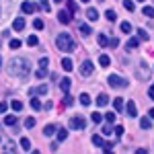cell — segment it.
<instances>
[{"label":"cell","mask_w":154,"mask_h":154,"mask_svg":"<svg viewBox=\"0 0 154 154\" xmlns=\"http://www.w3.org/2000/svg\"><path fill=\"white\" fill-rule=\"evenodd\" d=\"M29 72H31L29 60H25V58H12L11 60V64H8V74L17 76V78H27Z\"/></svg>","instance_id":"6da1fadb"},{"label":"cell","mask_w":154,"mask_h":154,"mask_svg":"<svg viewBox=\"0 0 154 154\" xmlns=\"http://www.w3.org/2000/svg\"><path fill=\"white\" fill-rule=\"evenodd\" d=\"M56 45H58L60 51H74V48H76V43H74L70 33H60L56 37Z\"/></svg>","instance_id":"7a4b0ae2"},{"label":"cell","mask_w":154,"mask_h":154,"mask_svg":"<svg viewBox=\"0 0 154 154\" xmlns=\"http://www.w3.org/2000/svg\"><path fill=\"white\" fill-rule=\"evenodd\" d=\"M109 84L113 86V88H121V86H128V78H121V76H117V74H109Z\"/></svg>","instance_id":"3957f363"},{"label":"cell","mask_w":154,"mask_h":154,"mask_svg":"<svg viewBox=\"0 0 154 154\" xmlns=\"http://www.w3.org/2000/svg\"><path fill=\"white\" fill-rule=\"evenodd\" d=\"M84 125H86V121H84L82 115H74L70 119V128L72 130H84Z\"/></svg>","instance_id":"277c9868"},{"label":"cell","mask_w":154,"mask_h":154,"mask_svg":"<svg viewBox=\"0 0 154 154\" xmlns=\"http://www.w3.org/2000/svg\"><path fill=\"white\" fill-rule=\"evenodd\" d=\"M93 68H95L93 62H91V60H84L82 64H80V74H82V76H91V74H93Z\"/></svg>","instance_id":"5b68a950"},{"label":"cell","mask_w":154,"mask_h":154,"mask_svg":"<svg viewBox=\"0 0 154 154\" xmlns=\"http://www.w3.org/2000/svg\"><path fill=\"white\" fill-rule=\"evenodd\" d=\"M138 78H140V80H148V78H150V72H148V66H146V64H140V70H138Z\"/></svg>","instance_id":"8992f818"},{"label":"cell","mask_w":154,"mask_h":154,"mask_svg":"<svg viewBox=\"0 0 154 154\" xmlns=\"http://www.w3.org/2000/svg\"><path fill=\"white\" fill-rule=\"evenodd\" d=\"M125 111H128L130 117H136V115H138V107H136V103H134V101H128V103H125Z\"/></svg>","instance_id":"52a82bcc"},{"label":"cell","mask_w":154,"mask_h":154,"mask_svg":"<svg viewBox=\"0 0 154 154\" xmlns=\"http://www.w3.org/2000/svg\"><path fill=\"white\" fill-rule=\"evenodd\" d=\"M70 17H72V14H70L68 11H60V12H58V21H60L62 25H68V23H70Z\"/></svg>","instance_id":"ba28073f"},{"label":"cell","mask_w":154,"mask_h":154,"mask_svg":"<svg viewBox=\"0 0 154 154\" xmlns=\"http://www.w3.org/2000/svg\"><path fill=\"white\" fill-rule=\"evenodd\" d=\"M35 8H37V6L33 4V2H29V0L21 4V11H23V12H27V14H31V12H35Z\"/></svg>","instance_id":"9c48e42d"},{"label":"cell","mask_w":154,"mask_h":154,"mask_svg":"<svg viewBox=\"0 0 154 154\" xmlns=\"http://www.w3.org/2000/svg\"><path fill=\"white\" fill-rule=\"evenodd\" d=\"M86 19H88L91 23H95L97 19H99V11H97V8H86Z\"/></svg>","instance_id":"30bf717a"},{"label":"cell","mask_w":154,"mask_h":154,"mask_svg":"<svg viewBox=\"0 0 154 154\" xmlns=\"http://www.w3.org/2000/svg\"><path fill=\"white\" fill-rule=\"evenodd\" d=\"M97 105H99V107H107V105H109V97H107L105 93H101V95L97 97Z\"/></svg>","instance_id":"8fae6325"},{"label":"cell","mask_w":154,"mask_h":154,"mask_svg":"<svg viewBox=\"0 0 154 154\" xmlns=\"http://www.w3.org/2000/svg\"><path fill=\"white\" fill-rule=\"evenodd\" d=\"M56 131H58V128H56L54 123H48V125L43 128V136H48V138H49V136H54Z\"/></svg>","instance_id":"7c38bea8"},{"label":"cell","mask_w":154,"mask_h":154,"mask_svg":"<svg viewBox=\"0 0 154 154\" xmlns=\"http://www.w3.org/2000/svg\"><path fill=\"white\" fill-rule=\"evenodd\" d=\"M113 107H115V111H123V109H125V103H123V99H121V97L113 99Z\"/></svg>","instance_id":"4fadbf2b"},{"label":"cell","mask_w":154,"mask_h":154,"mask_svg":"<svg viewBox=\"0 0 154 154\" xmlns=\"http://www.w3.org/2000/svg\"><path fill=\"white\" fill-rule=\"evenodd\" d=\"M12 29H14V31H23V29H25V19H14Z\"/></svg>","instance_id":"5bb4252c"},{"label":"cell","mask_w":154,"mask_h":154,"mask_svg":"<svg viewBox=\"0 0 154 154\" xmlns=\"http://www.w3.org/2000/svg\"><path fill=\"white\" fill-rule=\"evenodd\" d=\"M97 41H99L101 48H107V45H109V39H107L105 33H99V35H97Z\"/></svg>","instance_id":"9a60e30c"},{"label":"cell","mask_w":154,"mask_h":154,"mask_svg":"<svg viewBox=\"0 0 154 154\" xmlns=\"http://www.w3.org/2000/svg\"><path fill=\"white\" fill-rule=\"evenodd\" d=\"M70 78H62V80H60V88H62V91H64V93H68V91H70Z\"/></svg>","instance_id":"2e32d148"},{"label":"cell","mask_w":154,"mask_h":154,"mask_svg":"<svg viewBox=\"0 0 154 154\" xmlns=\"http://www.w3.org/2000/svg\"><path fill=\"white\" fill-rule=\"evenodd\" d=\"M140 128H142V130H150V128H152L150 117H142V119H140Z\"/></svg>","instance_id":"e0dca14e"},{"label":"cell","mask_w":154,"mask_h":154,"mask_svg":"<svg viewBox=\"0 0 154 154\" xmlns=\"http://www.w3.org/2000/svg\"><path fill=\"white\" fill-rule=\"evenodd\" d=\"M138 43H140V39H138V37H131L130 41L125 43V48H128V49H136V48H138Z\"/></svg>","instance_id":"ac0fdd59"},{"label":"cell","mask_w":154,"mask_h":154,"mask_svg":"<svg viewBox=\"0 0 154 154\" xmlns=\"http://www.w3.org/2000/svg\"><path fill=\"white\" fill-rule=\"evenodd\" d=\"M62 70H66V72L72 70V60L70 58H64V60H62Z\"/></svg>","instance_id":"d6986e66"},{"label":"cell","mask_w":154,"mask_h":154,"mask_svg":"<svg viewBox=\"0 0 154 154\" xmlns=\"http://www.w3.org/2000/svg\"><path fill=\"white\" fill-rule=\"evenodd\" d=\"M66 138H68V130H66V128H58V140L64 142Z\"/></svg>","instance_id":"ffe728a7"},{"label":"cell","mask_w":154,"mask_h":154,"mask_svg":"<svg viewBox=\"0 0 154 154\" xmlns=\"http://www.w3.org/2000/svg\"><path fill=\"white\" fill-rule=\"evenodd\" d=\"M93 144H95V146H101V148H105V142H103V138H101L99 134H93Z\"/></svg>","instance_id":"44dd1931"},{"label":"cell","mask_w":154,"mask_h":154,"mask_svg":"<svg viewBox=\"0 0 154 154\" xmlns=\"http://www.w3.org/2000/svg\"><path fill=\"white\" fill-rule=\"evenodd\" d=\"M105 19L109 21V23H113V21L117 19V14H115V11H111V8H107V12H105Z\"/></svg>","instance_id":"7402d4cb"},{"label":"cell","mask_w":154,"mask_h":154,"mask_svg":"<svg viewBox=\"0 0 154 154\" xmlns=\"http://www.w3.org/2000/svg\"><path fill=\"white\" fill-rule=\"evenodd\" d=\"M103 117L107 119V123H109V125H113V123H115V119H117V115H115L113 111H109V113H107V115H103Z\"/></svg>","instance_id":"603a6c76"},{"label":"cell","mask_w":154,"mask_h":154,"mask_svg":"<svg viewBox=\"0 0 154 154\" xmlns=\"http://www.w3.org/2000/svg\"><path fill=\"white\" fill-rule=\"evenodd\" d=\"M99 64H101V66H103V68H107V66H109V64H111V58H109V56H105V54H103V56H101V58H99Z\"/></svg>","instance_id":"cb8c5ba5"},{"label":"cell","mask_w":154,"mask_h":154,"mask_svg":"<svg viewBox=\"0 0 154 154\" xmlns=\"http://www.w3.org/2000/svg\"><path fill=\"white\" fill-rule=\"evenodd\" d=\"M37 43H39V39H37V35H29V37H27V45H31V48H35Z\"/></svg>","instance_id":"d4e9b609"},{"label":"cell","mask_w":154,"mask_h":154,"mask_svg":"<svg viewBox=\"0 0 154 154\" xmlns=\"http://www.w3.org/2000/svg\"><path fill=\"white\" fill-rule=\"evenodd\" d=\"M78 101H80V103H82L84 107H88V105H91V97L86 95V93H82V95H80V99H78Z\"/></svg>","instance_id":"484cf974"},{"label":"cell","mask_w":154,"mask_h":154,"mask_svg":"<svg viewBox=\"0 0 154 154\" xmlns=\"http://www.w3.org/2000/svg\"><path fill=\"white\" fill-rule=\"evenodd\" d=\"M142 14L152 19V17H154V8H152V6H144V8H142Z\"/></svg>","instance_id":"4316f807"},{"label":"cell","mask_w":154,"mask_h":154,"mask_svg":"<svg viewBox=\"0 0 154 154\" xmlns=\"http://www.w3.org/2000/svg\"><path fill=\"white\" fill-rule=\"evenodd\" d=\"M119 29H121V31H123V33H131V25L128 23V21H123V23L119 25Z\"/></svg>","instance_id":"83f0119b"},{"label":"cell","mask_w":154,"mask_h":154,"mask_svg":"<svg viewBox=\"0 0 154 154\" xmlns=\"http://www.w3.org/2000/svg\"><path fill=\"white\" fill-rule=\"evenodd\" d=\"M21 148H23V150H31V142H29V138H21Z\"/></svg>","instance_id":"f1b7e54d"},{"label":"cell","mask_w":154,"mask_h":154,"mask_svg":"<svg viewBox=\"0 0 154 154\" xmlns=\"http://www.w3.org/2000/svg\"><path fill=\"white\" fill-rule=\"evenodd\" d=\"M25 128H27V130L35 128V117H27V119H25Z\"/></svg>","instance_id":"f546056e"},{"label":"cell","mask_w":154,"mask_h":154,"mask_svg":"<svg viewBox=\"0 0 154 154\" xmlns=\"http://www.w3.org/2000/svg\"><path fill=\"white\" fill-rule=\"evenodd\" d=\"M31 107H33L35 111H39V109H41V101H39L37 97H33V99H31Z\"/></svg>","instance_id":"4dcf8cb0"},{"label":"cell","mask_w":154,"mask_h":154,"mask_svg":"<svg viewBox=\"0 0 154 154\" xmlns=\"http://www.w3.org/2000/svg\"><path fill=\"white\" fill-rule=\"evenodd\" d=\"M91 119H93V123H101V121H103V115H101L99 111H95V113L91 115Z\"/></svg>","instance_id":"1f68e13d"},{"label":"cell","mask_w":154,"mask_h":154,"mask_svg":"<svg viewBox=\"0 0 154 154\" xmlns=\"http://www.w3.org/2000/svg\"><path fill=\"white\" fill-rule=\"evenodd\" d=\"M80 33H82V35H91V33H93V29H91V27H88V25H80Z\"/></svg>","instance_id":"d6a6232c"},{"label":"cell","mask_w":154,"mask_h":154,"mask_svg":"<svg viewBox=\"0 0 154 154\" xmlns=\"http://www.w3.org/2000/svg\"><path fill=\"white\" fill-rule=\"evenodd\" d=\"M4 123H6V125H14V123H17V117H14V115H6V117H4Z\"/></svg>","instance_id":"836d02e7"},{"label":"cell","mask_w":154,"mask_h":154,"mask_svg":"<svg viewBox=\"0 0 154 154\" xmlns=\"http://www.w3.org/2000/svg\"><path fill=\"white\" fill-rule=\"evenodd\" d=\"M8 45H11V49H19V48H21V39H11Z\"/></svg>","instance_id":"e575fe53"},{"label":"cell","mask_w":154,"mask_h":154,"mask_svg":"<svg viewBox=\"0 0 154 154\" xmlns=\"http://www.w3.org/2000/svg\"><path fill=\"white\" fill-rule=\"evenodd\" d=\"M35 93H37V95H48V86H45V84L37 86V88H35Z\"/></svg>","instance_id":"d590c367"},{"label":"cell","mask_w":154,"mask_h":154,"mask_svg":"<svg viewBox=\"0 0 154 154\" xmlns=\"http://www.w3.org/2000/svg\"><path fill=\"white\" fill-rule=\"evenodd\" d=\"M138 39H142V41H148V33H146L144 29H138Z\"/></svg>","instance_id":"8d00e7d4"},{"label":"cell","mask_w":154,"mask_h":154,"mask_svg":"<svg viewBox=\"0 0 154 154\" xmlns=\"http://www.w3.org/2000/svg\"><path fill=\"white\" fill-rule=\"evenodd\" d=\"M48 64H49V60L45 58V56H43V58L39 60V68H41V70H45V68H48Z\"/></svg>","instance_id":"74e56055"},{"label":"cell","mask_w":154,"mask_h":154,"mask_svg":"<svg viewBox=\"0 0 154 154\" xmlns=\"http://www.w3.org/2000/svg\"><path fill=\"white\" fill-rule=\"evenodd\" d=\"M35 76L39 78V80H41V78H45V76H48V68H45V70H41V68H39V70L35 72Z\"/></svg>","instance_id":"f35d334b"},{"label":"cell","mask_w":154,"mask_h":154,"mask_svg":"<svg viewBox=\"0 0 154 154\" xmlns=\"http://www.w3.org/2000/svg\"><path fill=\"white\" fill-rule=\"evenodd\" d=\"M11 107L14 109V111H21V109H23V103H21V101H12Z\"/></svg>","instance_id":"ab89813d"},{"label":"cell","mask_w":154,"mask_h":154,"mask_svg":"<svg viewBox=\"0 0 154 154\" xmlns=\"http://www.w3.org/2000/svg\"><path fill=\"white\" fill-rule=\"evenodd\" d=\"M33 27H35L37 31H41V29H43V21H41V19H35V21H33Z\"/></svg>","instance_id":"60d3db41"},{"label":"cell","mask_w":154,"mask_h":154,"mask_svg":"<svg viewBox=\"0 0 154 154\" xmlns=\"http://www.w3.org/2000/svg\"><path fill=\"white\" fill-rule=\"evenodd\" d=\"M123 6H125V8H128V11H134V8H136V6H134V2H131V0H125V2H123Z\"/></svg>","instance_id":"b9f144b4"},{"label":"cell","mask_w":154,"mask_h":154,"mask_svg":"<svg viewBox=\"0 0 154 154\" xmlns=\"http://www.w3.org/2000/svg\"><path fill=\"white\" fill-rule=\"evenodd\" d=\"M72 103H74V99H72L70 95H66V97H64V105H66V107H70Z\"/></svg>","instance_id":"7bdbcfd3"},{"label":"cell","mask_w":154,"mask_h":154,"mask_svg":"<svg viewBox=\"0 0 154 154\" xmlns=\"http://www.w3.org/2000/svg\"><path fill=\"white\" fill-rule=\"evenodd\" d=\"M109 45H111V48H117V45H119V39H117V37H111V39H109Z\"/></svg>","instance_id":"ee69618b"},{"label":"cell","mask_w":154,"mask_h":154,"mask_svg":"<svg viewBox=\"0 0 154 154\" xmlns=\"http://www.w3.org/2000/svg\"><path fill=\"white\" fill-rule=\"evenodd\" d=\"M74 11H76V4H74L72 0H68V12H70V14H72V12H74Z\"/></svg>","instance_id":"f6af8a7d"},{"label":"cell","mask_w":154,"mask_h":154,"mask_svg":"<svg viewBox=\"0 0 154 154\" xmlns=\"http://www.w3.org/2000/svg\"><path fill=\"white\" fill-rule=\"evenodd\" d=\"M113 131H115V136L119 138V136L123 134V125H115V130H113Z\"/></svg>","instance_id":"bcb514c9"},{"label":"cell","mask_w":154,"mask_h":154,"mask_svg":"<svg viewBox=\"0 0 154 154\" xmlns=\"http://www.w3.org/2000/svg\"><path fill=\"white\" fill-rule=\"evenodd\" d=\"M39 2H41V6H43V11H45V12H49V2H48V0H39Z\"/></svg>","instance_id":"7dc6e473"},{"label":"cell","mask_w":154,"mask_h":154,"mask_svg":"<svg viewBox=\"0 0 154 154\" xmlns=\"http://www.w3.org/2000/svg\"><path fill=\"white\" fill-rule=\"evenodd\" d=\"M6 150L14 152V142H12V140H8V142H6Z\"/></svg>","instance_id":"c3c4849f"},{"label":"cell","mask_w":154,"mask_h":154,"mask_svg":"<svg viewBox=\"0 0 154 154\" xmlns=\"http://www.w3.org/2000/svg\"><path fill=\"white\" fill-rule=\"evenodd\" d=\"M103 134H105V136H109V134H113V130H111V125H105V128H103Z\"/></svg>","instance_id":"681fc988"},{"label":"cell","mask_w":154,"mask_h":154,"mask_svg":"<svg viewBox=\"0 0 154 154\" xmlns=\"http://www.w3.org/2000/svg\"><path fill=\"white\" fill-rule=\"evenodd\" d=\"M6 109H8L6 103H0V113H6Z\"/></svg>","instance_id":"f907efd6"},{"label":"cell","mask_w":154,"mask_h":154,"mask_svg":"<svg viewBox=\"0 0 154 154\" xmlns=\"http://www.w3.org/2000/svg\"><path fill=\"white\" fill-rule=\"evenodd\" d=\"M148 95H150V99H154V84L148 88Z\"/></svg>","instance_id":"816d5d0a"},{"label":"cell","mask_w":154,"mask_h":154,"mask_svg":"<svg viewBox=\"0 0 154 154\" xmlns=\"http://www.w3.org/2000/svg\"><path fill=\"white\" fill-rule=\"evenodd\" d=\"M136 154H148V150L146 148H140V150H136Z\"/></svg>","instance_id":"f5cc1de1"},{"label":"cell","mask_w":154,"mask_h":154,"mask_svg":"<svg viewBox=\"0 0 154 154\" xmlns=\"http://www.w3.org/2000/svg\"><path fill=\"white\" fill-rule=\"evenodd\" d=\"M103 150H105L103 154H113V152H111V148H103Z\"/></svg>","instance_id":"db71d44e"},{"label":"cell","mask_w":154,"mask_h":154,"mask_svg":"<svg viewBox=\"0 0 154 154\" xmlns=\"http://www.w3.org/2000/svg\"><path fill=\"white\" fill-rule=\"evenodd\" d=\"M148 115H150V117H154V107L150 109V113H148Z\"/></svg>","instance_id":"11a10c76"},{"label":"cell","mask_w":154,"mask_h":154,"mask_svg":"<svg viewBox=\"0 0 154 154\" xmlns=\"http://www.w3.org/2000/svg\"><path fill=\"white\" fill-rule=\"evenodd\" d=\"M31 154H41V152H39V150H33V152H31Z\"/></svg>","instance_id":"9f6ffc18"},{"label":"cell","mask_w":154,"mask_h":154,"mask_svg":"<svg viewBox=\"0 0 154 154\" xmlns=\"http://www.w3.org/2000/svg\"><path fill=\"white\" fill-rule=\"evenodd\" d=\"M0 68H2V58H0Z\"/></svg>","instance_id":"6f0895ef"},{"label":"cell","mask_w":154,"mask_h":154,"mask_svg":"<svg viewBox=\"0 0 154 154\" xmlns=\"http://www.w3.org/2000/svg\"><path fill=\"white\" fill-rule=\"evenodd\" d=\"M80 2H91V0H80Z\"/></svg>","instance_id":"680465c9"},{"label":"cell","mask_w":154,"mask_h":154,"mask_svg":"<svg viewBox=\"0 0 154 154\" xmlns=\"http://www.w3.org/2000/svg\"><path fill=\"white\" fill-rule=\"evenodd\" d=\"M56 2H58V4H60V2H62V0H56Z\"/></svg>","instance_id":"91938a15"},{"label":"cell","mask_w":154,"mask_h":154,"mask_svg":"<svg viewBox=\"0 0 154 154\" xmlns=\"http://www.w3.org/2000/svg\"><path fill=\"white\" fill-rule=\"evenodd\" d=\"M138 2H144V0H138Z\"/></svg>","instance_id":"94428289"},{"label":"cell","mask_w":154,"mask_h":154,"mask_svg":"<svg viewBox=\"0 0 154 154\" xmlns=\"http://www.w3.org/2000/svg\"><path fill=\"white\" fill-rule=\"evenodd\" d=\"M0 140H2V138H0Z\"/></svg>","instance_id":"6125c7cd"}]
</instances>
